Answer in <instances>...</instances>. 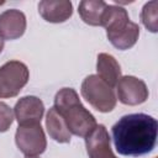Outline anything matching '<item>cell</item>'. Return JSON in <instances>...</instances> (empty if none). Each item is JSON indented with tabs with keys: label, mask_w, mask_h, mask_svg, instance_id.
I'll return each instance as SVG.
<instances>
[{
	"label": "cell",
	"mask_w": 158,
	"mask_h": 158,
	"mask_svg": "<svg viewBox=\"0 0 158 158\" xmlns=\"http://www.w3.org/2000/svg\"><path fill=\"white\" fill-rule=\"evenodd\" d=\"M157 120L142 112L122 116L111 128L116 151L128 157L152 152L157 143Z\"/></svg>",
	"instance_id": "1"
},
{
	"label": "cell",
	"mask_w": 158,
	"mask_h": 158,
	"mask_svg": "<svg viewBox=\"0 0 158 158\" xmlns=\"http://www.w3.org/2000/svg\"><path fill=\"white\" fill-rule=\"evenodd\" d=\"M53 107L63 117L72 135L85 138L98 125L95 117L84 107L77 91L72 88H63L56 94Z\"/></svg>",
	"instance_id": "2"
},
{
	"label": "cell",
	"mask_w": 158,
	"mask_h": 158,
	"mask_svg": "<svg viewBox=\"0 0 158 158\" xmlns=\"http://www.w3.org/2000/svg\"><path fill=\"white\" fill-rule=\"evenodd\" d=\"M83 98L98 111L110 112L116 106V95L114 89L101 80L98 75H88L81 83Z\"/></svg>",
	"instance_id": "3"
},
{
	"label": "cell",
	"mask_w": 158,
	"mask_h": 158,
	"mask_svg": "<svg viewBox=\"0 0 158 158\" xmlns=\"http://www.w3.org/2000/svg\"><path fill=\"white\" fill-rule=\"evenodd\" d=\"M28 68L20 60H9L0 67V99L14 98L27 84Z\"/></svg>",
	"instance_id": "4"
},
{
	"label": "cell",
	"mask_w": 158,
	"mask_h": 158,
	"mask_svg": "<svg viewBox=\"0 0 158 158\" xmlns=\"http://www.w3.org/2000/svg\"><path fill=\"white\" fill-rule=\"evenodd\" d=\"M15 142L26 157H37L47 147V139L41 123L19 126L15 133Z\"/></svg>",
	"instance_id": "5"
},
{
	"label": "cell",
	"mask_w": 158,
	"mask_h": 158,
	"mask_svg": "<svg viewBox=\"0 0 158 158\" xmlns=\"http://www.w3.org/2000/svg\"><path fill=\"white\" fill-rule=\"evenodd\" d=\"M116 86H117V98L125 105H130V106L139 105L148 99L147 85L139 78L132 75L121 77Z\"/></svg>",
	"instance_id": "6"
},
{
	"label": "cell",
	"mask_w": 158,
	"mask_h": 158,
	"mask_svg": "<svg viewBox=\"0 0 158 158\" xmlns=\"http://www.w3.org/2000/svg\"><path fill=\"white\" fill-rule=\"evenodd\" d=\"M89 158H117L111 149V138L104 125H96L85 137Z\"/></svg>",
	"instance_id": "7"
},
{
	"label": "cell",
	"mask_w": 158,
	"mask_h": 158,
	"mask_svg": "<svg viewBox=\"0 0 158 158\" xmlns=\"http://www.w3.org/2000/svg\"><path fill=\"white\" fill-rule=\"evenodd\" d=\"M43 112L44 105L37 96H23L14 107V115L19 122V126L41 123Z\"/></svg>",
	"instance_id": "8"
},
{
	"label": "cell",
	"mask_w": 158,
	"mask_h": 158,
	"mask_svg": "<svg viewBox=\"0 0 158 158\" xmlns=\"http://www.w3.org/2000/svg\"><path fill=\"white\" fill-rule=\"evenodd\" d=\"M26 30V16L16 9L5 10L0 14V37L2 40L20 38Z\"/></svg>",
	"instance_id": "9"
},
{
	"label": "cell",
	"mask_w": 158,
	"mask_h": 158,
	"mask_svg": "<svg viewBox=\"0 0 158 158\" xmlns=\"http://www.w3.org/2000/svg\"><path fill=\"white\" fill-rule=\"evenodd\" d=\"M38 12L47 22L59 23L67 21L73 14V5L68 0H43L38 4Z\"/></svg>",
	"instance_id": "10"
},
{
	"label": "cell",
	"mask_w": 158,
	"mask_h": 158,
	"mask_svg": "<svg viewBox=\"0 0 158 158\" xmlns=\"http://www.w3.org/2000/svg\"><path fill=\"white\" fill-rule=\"evenodd\" d=\"M130 22L128 12L123 7L116 5H106L101 17V26L106 28V36H111L125 30Z\"/></svg>",
	"instance_id": "11"
},
{
	"label": "cell",
	"mask_w": 158,
	"mask_h": 158,
	"mask_svg": "<svg viewBox=\"0 0 158 158\" xmlns=\"http://www.w3.org/2000/svg\"><path fill=\"white\" fill-rule=\"evenodd\" d=\"M98 77L111 88L116 86L121 78V67L118 62L109 53H100L96 62Z\"/></svg>",
	"instance_id": "12"
},
{
	"label": "cell",
	"mask_w": 158,
	"mask_h": 158,
	"mask_svg": "<svg viewBox=\"0 0 158 158\" xmlns=\"http://www.w3.org/2000/svg\"><path fill=\"white\" fill-rule=\"evenodd\" d=\"M46 127L51 138L59 143H68L70 141L72 133L69 132L65 121L58 114L54 107H51L46 116Z\"/></svg>",
	"instance_id": "13"
},
{
	"label": "cell",
	"mask_w": 158,
	"mask_h": 158,
	"mask_svg": "<svg viewBox=\"0 0 158 158\" xmlns=\"http://www.w3.org/2000/svg\"><path fill=\"white\" fill-rule=\"evenodd\" d=\"M102 0H83L79 2L78 12L81 20L90 26H101V17L106 7Z\"/></svg>",
	"instance_id": "14"
},
{
	"label": "cell",
	"mask_w": 158,
	"mask_h": 158,
	"mask_svg": "<svg viewBox=\"0 0 158 158\" xmlns=\"http://www.w3.org/2000/svg\"><path fill=\"white\" fill-rule=\"evenodd\" d=\"M138 36H139V26L131 21L130 25L125 30H122L115 35L107 36V40L111 42V44L114 47H116L121 51H125L136 44Z\"/></svg>",
	"instance_id": "15"
},
{
	"label": "cell",
	"mask_w": 158,
	"mask_h": 158,
	"mask_svg": "<svg viewBox=\"0 0 158 158\" xmlns=\"http://www.w3.org/2000/svg\"><path fill=\"white\" fill-rule=\"evenodd\" d=\"M141 20L144 27L151 32H157L158 28V2L156 0L144 4L141 11Z\"/></svg>",
	"instance_id": "16"
},
{
	"label": "cell",
	"mask_w": 158,
	"mask_h": 158,
	"mask_svg": "<svg viewBox=\"0 0 158 158\" xmlns=\"http://www.w3.org/2000/svg\"><path fill=\"white\" fill-rule=\"evenodd\" d=\"M14 116L15 115L12 109L7 104L0 101V132H5L10 128L14 121Z\"/></svg>",
	"instance_id": "17"
},
{
	"label": "cell",
	"mask_w": 158,
	"mask_h": 158,
	"mask_svg": "<svg viewBox=\"0 0 158 158\" xmlns=\"http://www.w3.org/2000/svg\"><path fill=\"white\" fill-rule=\"evenodd\" d=\"M2 48H4V40L0 37V53L2 52Z\"/></svg>",
	"instance_id": "18"
},
{
	"label": "cell",
	"mask_w": 158,
	"mask_h": 158,
	"mask_svg": "<svg viewBox=\"0 0 158 158\" xmlns=\"http://www.w3.org/2000/svg\"><path fill=\"white\" fill-rule=\"evenodd\" d=\"M26 158H38V157H26Z\"/></svg>",
	"instance_id": "19"
},
{
	"label": "cell",
	"mask_w": 158,
	"mask_h": 158,
	"mask_svg": "<svg viewBox=\"0 0 158 158\" xmlns=\"http://www.w3.org/2000/svg\"><path fill=\"white\" fill-rule=\"evenodd\" d=\"M4 4V1H0V5H2Z\"/></svg>",
	"instance_id": "20"
}]
</instances>
